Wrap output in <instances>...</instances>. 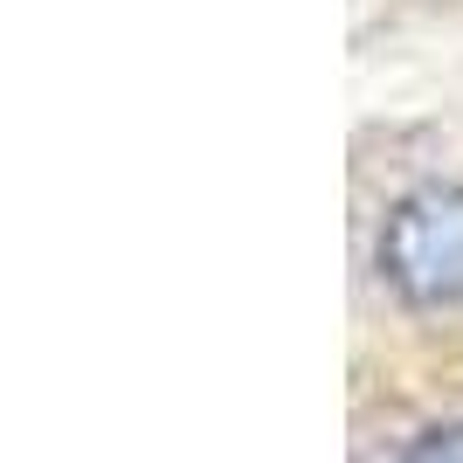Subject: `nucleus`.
Returning a JSON list of instances; mask_svg holds the SVG:
<instances>
[{"label": "nucleus", "instance_id": "obj_2", "mask_svg": "<svg viewBox=\"0 0 463 463\" xmlns=\"http://www.w3.org/2000/svg\"><path fill=\"white\" fill-rule=\"evenodd\" d=\"M402 463H463V422L422 429V436H415V443L402 449Z\"/></svg>", "mask_w": 463, "mask_h": 463}, {"label": "nucleus", "instance_id": "obj_1", "mask_svg": "<svg viewBox=\"0 0 463 463\" xmlns=\"http://www.w3.org/2000/svg\"><path fill=\"white\" fill-rule=\"evenodd\" d=\"M373 270L408 311L463 305V180H422L387 208Z\"/></svg>", "mask_w": 463, "mask_h": 463}]
</instances>
